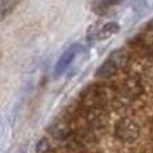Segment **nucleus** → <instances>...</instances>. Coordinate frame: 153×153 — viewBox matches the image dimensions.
I'll list each match as a JSON object with an SVG mask.
<instances>
[{
	"label": "nucleus",
	"mask_w": 153,
	"mask_h": 153,
	"mask_svg": "<svg viewBox=\"0 0 153 153\" xmlns=\"http://www.w3.org/2000/svg\"><path fill=\"white\" fill-rule=\"evenodd\" d=\"M129 62V54L125 48H118L109 54L102 65L97 69L95 76L98 79H109L114 76L118 71L125 69Z\"/></svg>",
	"instance_id": "f257e3e1"
},
{
	"label": "nucleus",
	"mask_w": 153,
	"mask_h": 153,
	"mask_svg": "<svg viewBox=\"0 0 153 153\" xmlns=\"http://www.w3.org/2000/svg\"><path fill=\"white\" fill-rule=\"evenodd\" d=\"M120 31V24L117 22H95L90 24L86 31V38L90 42H100L111 38Z\"/></svg>",
	"instance_id": "f03ea898"
},
{
	"label": "nucleus",
	"mask_w": 153,
	"mask_h": 153,
	"mask_svg": "<svg viewBox=\"0 0 153 153\" xmlns=\"http://www.w3.org/2000/svg\"><path fill=\"white\" fill-rule=\"evenodd\" d=\"M114 136L124 144H133L140 137V126L132 118H121L114 126Z\"/></svg>",
	"instance_id": "7ed1b4c3"
},
{
	"label": "nucleus",
	"mask_w": 153,
	"mask_h": 153,
	"mask_svg": "<svg viewBox=\"0 0 153 153\" xmlns=\"http://www.w3.org/2000/svg\"><path fill=\"white\" fill-rule=\"evenodd\" d=\"M143 93V85L137 78H128L117 90V98L122 103L133 102Z\"/></svg>",
	"instance_id": "20e7f679"
},
{
	"label": "nucleus",
	"mask_w": 153,
	"mask_h": 153,
	"mask_svg": "<svg viewBox=\"0 0 153 153\" xmlns=\"http://www.w3.org/2000/svg\"><path fill=\"white\" fill-rule=\"evenodd\" d=\"M79 53V45H71L61 56H59L58 62H56L55 67H54V75L55 76H59L62 75L67 69L69 66L74 62L76 54Z\"/></svg>",
	"instance_id": "39448f33"
},
{
	"label": "nucleus",
	"mask_w": 153,
	"mask_h": 153,
	"mask_svg": "<svg viewBox=\"0 0 153 153\" xmlns=\"http://www.w3.org/2000/svg\"><path fill=\"white\" fill-rule=\"evenodd\" d=\"M71 133V126L66 120H58L50 126V134L58 141H67Z\"/></svg>",
	"instance_id": "423d86ee"
},
{
	"label": "nucleus",
	"mask_w": 153,
	"mask_h": 153,
	"mask_svg": "<svg viewBox=\"0 0 153 153\" xmlns=\"http://www.w3.org/2000/svg\"><path fill=\"white\" fill-rule=\"evenodd\" d=\"M121 1H124V0H94L91 8L97 15H105L113 5L120 4Z\"/></svg>",
	"instance_id": "0eeeda50"
},
{
	"label": "nucleus",
	"mask_w": 153,
	"mask_h": 153,
	"mask_svg": "<svg viewBox=\"0 0 153 153\" xmlns=\"http://www.w3.org/2000/svg\"><path fill=\"white\" fill-rule=\"evenodd\" d=\"M19 1L20 0H0V22H3L13 12Z\"/></svg>",
	"instance_id": "6e6552de"
},
{
	"label": "nucleus",
	"mask_w": 153,
	"mask_h": 153,
	"mask_svg": "<svg viewBox=\"0 0 153 153\" xmlns=\"http://www.w3.org/2000/svg\"><path fill=\"white\" fill-rule=\"evenodd\" d=\"M50 152V143L46 138H42L36 144V153H48Z\"/></svg>",
	"instance_id": "1a4fd4ad"
},
{
	"label": "nucleus",
	"mask_w": 153,
	"mask_h": 153,
	"mask_svg": "<svg viewBox=\"0 0 153 153\" xmlns=\"http://www.w3.org/2000/svg\"><path fill=\"white\" fill-rule=\"evenodd\" d=\"M145 75L148 76L149 79H153V66H149L148 69L145 70Z\"/></svg>",
	"instance_id": "9d476101"
}]
</instances>
